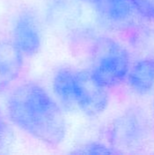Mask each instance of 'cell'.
Returning a JSON list of instances; mask_svg holds the SVG:
<instances>
[{"mask_svg": "<svg viewBox=\"0 0 154 155\" xmlns=\"http://www.w3.org/2000/svg\"><path fill=\"white\" fill-rule=\"evenodd\" d=\"M7 113L19 129L44 143L57 146L64 140L66 125L61 107L37 83L17 85L8 97Z\"/></svg>", "mask_w": 154, "mask_h": 155, "instance_id": "cell-1", "label": "cell"}, {"mask_svg": "<svg viewBox=\"0 0 154 155\" xmlns=\"http://www.w3.org/2000/svg\"><path fill=\"white\" fill-rule=\"evenodd\" d=\"M90 68L93 79L106 89L121 84L127 77L130 54L120 42L108 36H98L90 51Z\"/></svg>", "mask_w": 154, "mask_h": 155, "instance_id": "cell-2", "label": "cell"}, {"mask_svg": "<svg viewBox=\"0 0 154 155\" xmlns=\"http://www.w3.org/2000/svg\"><path fill=\"white\" fill-rule=\"evenodd\" d=\"M151 134V124L145 111L139 106L125 109L109 125L110 145L118 153H133L141 149Z\"/></svg>", "mask_w": 154, "mask_h": 155, "instance_id": "cell-3", "label": "cell"}, {"mask_svg": "<svg viewBox=\"0 0 154 155\" xmlns=\"http://www.w3.org/2000/svg\"><path fill=\"white\" fill-rule=\"evenodd\" d=\"M73 94L75 108L88 116L101 114L109 104L107 89L93 79L89 70L75 69Z\"/></svg>", "mask_w": 154, "mask_h": 155, "instance_id": "cell-4", "label": "cell"}, {"mask_svg": "<svg viewBox=\"0 0 154 155\" xmlns=\"http://www.w3.org/2000/svg\"><path fill=\"white\" fill-rule=\"evenodd\" d=\"M12 42L25 56L36 54L42 46V30L37 15L31 10L20 12L11 31Z\"/></svg>", "mask_w": 154, "mask_h": 155, "instance_id": "cell-5", "label": "cell"}, {"mask_svg": "<svg viewBox=\"0 0 154 155\" xmlns=\"http://www.w3.org/2000/svg\"><path fill=\"white\" fill-rule=\"evenodd\" d=\"M93 7L102 23L114 30L133 29L140 17L131 0H101Z\"/></svg>", "mask_w": 154, "mask_h": 155, "instance_id": "cell-6", "label": "cell"}, {"mask_svg": "<svg viewBox=\"0 0 154 155\" xmlns=\"http://www.w3.org/2000/svg\"><path fill=\"white\" fill-rule=\"evenodd\" d=\"M24 56L12 41L0 42V88L6 87L19 76Z\"/></svg>", "mask_w": 154, "mask_h": 155, "instance_id": "cell-7", "label": "cell"}, {"mask_svg": "<svg viewBox=\"0 0 154 155\" xmlns=\"http://www.w3.org/2000/svg\"><path fill=\"white\" fill-rule=\"evenodd\" d=\"M126 80L133 92L139 95L148 94L154 87V57L137 60L130 67Z\"/></svg>", "mask_w": 154, "mask_h": 155, "instance_id": "cell-8", "label": "cell"}, {"mask_svg": "<svg viewBox=\"0 0 154 155\" xmlns=\"http://www.w3.org/2000/svg\"><path fill=\"white\" fill-rule=\"evenodd\" d=\"M75 69L69 66L60 67L54 74L52 88L59 104L67 110L75 109L73 87Z\"/></svg>", "mask_w": 154, "mask_h": 155, "instance_id": "cell-9", "label": "cell"}, {"mask_svg": "<svg viewBox=\"0 0 154 155\" xmlns=\"http://www.w3.org/2000/svg\"><path fill=\"white\" fill-rule=\"evenodd\" d=\"M131 45L141 58L154 57V30L135 26Z\"/></svg>", "mask_w": 154, "mask_h": 155, "instance_id": "cell-10", "label": "cell"}, {"mask_svg": "<svg viewBox=\"0 0 154 155\" xmlns=\"http://www.w3.org/2000/svg\"><path fill=\"white\" fill-rule=\"evenodd\" d=\"M73 153L76 154H117L118 153L110 145H106L98 142H92L82 145Z\"/></svg>", "mask_w": 154, "mask_h": 155, "instance_id": "cell-11", "label": "cell"}, {"mask_svg": "<svg viewBox=\"0 0 154 155\" xmlns=\"http://www.w3.org/2000/svg\"><path fill=\"white\" fill-rule=\"evenodd\" d=\"M140 17L154 24V0H131Z\"/></svg>", "mask_w": 154, "mask_h": 155, "instance_id": "cell-12", "label": "cell"}, {"mask_svg": "<svg viewBox=\"0 0 154 155\" xmlns=\"http://www.w3.org/2000/svg\"><path fill=\"white\" fill-rule=\"evenodd\" d=\"M5 130V120H4L2 112H1V110H0V137H1L2 134H4Z\"/></svg>", "mask_w": 154, "mask_h": 155, "instance_id": "cell-13", "label": "cell"}, {"mask_svg": "<svg viewBox=\"0 0 154 155\" xmlns=\"http://www.w3.org/2000/svg\"><path fill=\"white\" fill-rule=\"evenodd\" d=\"M81 1H83V2H85V3H87V4H90V5H95L97 3H99L101 0H81Z\"/></svg>", "mask_w": 154, "mask_h": 155, "instance_id": "cell-14", "label": "cell"}, {"mask_svg": "<svg viewBox=\"0 0 154 155\" xmlns=\"http://www.w3.org/2000/svg\"><path fill=\"white\" fill-rule=\"evenodd\" d=\"M153 106H154V104H153Z\"/></svg>", "mask_w": 154, "mask_h": 155, "instance_id": "cell-15", "label": "cell"}]
</instances>
